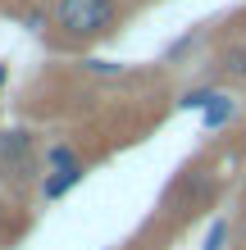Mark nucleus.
I'll use <instances>...</instances> for the list:
<instances>
[{"mask_svg": "<svg viewBox=\"0 0 246 250\" xmlns=\"http://www.w3.org/2000/svg\"><path fill=\"white\" fill-rule=\"evenodd\" d=\"M123 0H55V27L68 46H91L105 41L119 27Z\"/></svg>", "mask_w": 246, "mask_h": 250, "instance_id": "nucleus-1", "label": "nucleus"}, {"mask_svg": "<svg viewBox=\"0 0 246 250\" xmlns=\"http://www.w3.org/2000/svg\"><path fill=\"white\" fill-rule=\"evenodd\" d=\"M37 173V150H32V132H23V127H0V178H14V182H23V178H32Z\"/></svg>", "mask_w": 246, "mask_h": 250, "instance_id": "nucleus-2", "label": "nucleus"}, {"mask_svg": "<svg viewBox=\"0 0 246 250\" xmlns=\"http://www.w3.org/2000/svg\"><path fill=\"white\" fill-rule=\"evenodd\" d=\"M82 178H87V164H73L64 173H46V178H41V196H46V200H64Z\"/></svg>", "mask_w": 246, "mask_h": 250, "instance_id": "nucleus-3", "label": "nucleus"}, {"mask_svg": "<svg viewBox=\"0 0 246 250\" xmlns=\"http://www.w3.org/2000/svg\"><path fill=\"white\" fill-rule=\"evenodd\" d=\"M214 68H219V78H228V82H246V41L224 46L214 55Z\"/></svg>", "mask_w": 246, "mask_h": 250, "instance_id": "nucleus-4", "label": "nucleus"}, {"mask_svg": "<svg viewBox=\"0 0 246 250\" xmlns=\"http://www.w3.org/2000/svg\"><path fill=\"white\" fill-rule=\"evenodd\" d=\"M73 164H82V155L68 141H55V146H46V155H41V178H46V173H64Z\"/></svg>", "mask_w": 246, "mask_h": 250, "instance_id": "nucleus-5", "label": "nucleus"}, {"mask_svg": "<svg viewBox=\"0 0 246 250\" xmlns=\"http://www.w3.org/2000/svg\"><path fill=\"white\" fill-rule=\"evenodd\" d=\"M237 119V100L228 96V91H219V100L201 114V123H205V132H214V127H224V123H233Z\"/></svg>", "mask_w": 246, "mask_h": 250, "instance_id": "nucleus-6", "label": "nucleus"}, {"mask_svg": "<svg viewBox=\"0 0 246 250\" xmlns=\"http://www.w3.org/2000/svg\"><path fill=\"white\" fill-rule=\"evenodd\" d=\"M214 100H219V86H196V91H187V96L178 100V105H182V109H196V114H205V109L214 105Z\"/></svg>", "mask_w": 246, "mask_h": 250, "instance_id": "nucleus-7", "label": "nucleus"}, {"mask_svg": "<svg viewBox=\"0 0 246 250\" xmlns=\"http://www.w3.org/2000/svg\"><path fill=\"white\" fill-rule=\"evenodd\" d=\"M224 241H228V218H219V223L210 228V237H205V250H224Z\"/></svg>", "mask_w": 246, "mask_h": 250, "instance_id": "nucleus-8", "label": "nucleus"}, {"mask_svg": "<svg viewBox=\"0 0 246 250\" xmlns=\"http://www.w3.org/2000/svg\"><path fill=\"white\" fill-rule=\"evenodd\" d=\"M87 68H91V73H105V78H119V64H105V60H87Z\"/></svg>", "mask_w": 246, "mask_h": 250, "instance_id": "nucleus-9", "label": "nucleus"}, {"mask_svg": "<svg viewBox=\"0 0 246 250\" xmlns=\"http://www.w3.org/2000/svg\"><path fill=\"white\" fill-rule=\"evenodd\" d=\"M9 82V64H0V86H5Z\"/></svg>", "mask_w": 246, "mask_h": 250, "instance_id": "nucleus-10", "label": "nucleus"}]
</instances>
